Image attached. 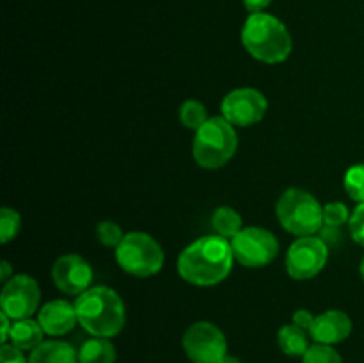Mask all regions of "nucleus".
I'll list each match as a JSON object with an SVG mask.
<instances>
[{
    "label": "nucleus",
    "instance_id": "f257e3e1",
    "mask_svg": "<svg viewBox=\"0 0 364 363\" xmlns=\"http://www.w3.org/2000/svg\"><path fill=\"white\" fill-rule=\"evenodd\" d=\"M233 262L231 242L220 235H206L180 253L178 273L196 287H213L230 276Z\"/></svg>",
    "mask_w": 364,
    "mask_h": 363
},
{
    "label": "nucleus",
    "instance_id": "f03ea898",
    "mask_svg": "<svg viewBox=\"0 0 364 363\" xmlns=\"http://www.w3.org/2000/svg\"><path fill=\"white\" fill-rule=\"evenodd\" d=\"M78 324L92 337L112 338L121 333L127 322L124 302L109 287H91L75 299Z\"/></svg>",
    "mask_w": 364,
    "mask_h": 363
},
{
    "label": "nucleus",
    "instance_id": "7ed1b4c3",
    "mask_svg": "<svg viewBox=\"0 0 364 363\" xmlns=\"http://www.w3.org/2000/svg\"><path fill=\"white\" fill-rule=\"evenodd\" d=\"M242 43L251 57L267 64L287 60L294 46L287 25L267 13H255L245 20Z\"/></svg>",
    "mask_w": 364,
    "mask_h": 363
},
{
    "label": "nucleus",
    "instance_id": "20e7f679",
    "mask_svg": "<svg viewBox=\"0 0 364 363\" xmlns=\"http://www.w3.org/2000/svg\"><path fill=\"white\" fill-rule=\"evenodd\" d=\"M238 148V135L233 125L223 116L210 117L196 130L192 155L203 169H219L230 162Z\"/></svg>",
    "mask_w": 364,
    "mask_h": 363
},
{
    "label": "nucleus",
    "instance_id": "39448f33",
    "mask_svg": "<svg viewBox=\"0 0 364 363\" xmlns=\"http://www.w3.org/2000/svg\"><path fill=\"white\" fill-rule=\"evenodd\" d=\"M276 214L281 226L297 237H309L323 228V206L304 189L284 191L277 199Z\"/></svg>",
    "mask_w": 364,
    "mask_h": 363
},
{
    "label": "nucleus",
    "instance_id": "423d86ee",
    "mask_svg": "<svg viewBox=\"0 0 364 363\" xmlns=\"http://www.w3.org/2000/svg\"><path fill=\"white\" fill-rule=\"evenodd\" d=\"M116 260L124 273L137 278H149L164 267V249L151 235L132 231L124 235L116 248Z\"/></svg>",
    "mask_w": 364,
    "mask_h": 363
},
{
    "label": "nucleus",
    "instance_id": "0eeeda50",
    "mask_svg": "<svg viewBox=\"0 0 364 363\" xmlns=\"http://www.w3.org/2000/svg\"><path fill=\"white\" fill-rule=\"evenodd\" d=\"M230 242L235 262L249 269L269 265L279 253V242L276 235L259 226L242 228Z\"/></svg>",
    "mask_w": 364,
    "mask_h": 363
},
{
    "label": "nucleus",
    "instance_id": "6e6552de",
    "mask_svg": "<svg viewBox=\"0 0 364 363\" xmlns=\"http://www.w3.org/2000/svg\"><path fill=\"white\" fill-rule=\"evenodd\" d=\"M183 351L192 363H220L228 354V342L223 331L212 322L199 320L183 335Z\"/></svg>",
    "mask_w": 364,
    "mask_h": 363
},
{
    "label": "nucleus",
    "instance_id": "1a4fd4ad",
    "mask_svg": "<svg viewBox=\"0 0 364 363\" xmlns=\"http://www.w3.org/2000/svg\"><path fill=\"white\" fill-rule=\"evenodd\" d=\"M329 258V249L322 237H299L287 253V273L294 280H311L322 273Z\"/></svg>",
    "mask_w": 364,
    "mask_h": 363
},
{
    "label": "nucleus",
    "instance_id": "9d476101",
    "mask_svg": "<svg viewBox=\"0 0 364 363\" xmlns=\"http://www.w3.org/2000/svg\"><path fill=\"white\" fill-rule=\"evenodd\" d=\"M269 102L265 95L255 88H240L228 93L220 103V112L224 120L233 127H251L265 117Z\"/></svg>",
    "mask_w": 364,
    "mask_h": 363
},
{
    "label": "nucleus",
    "instance_id": "9b49d317",
    "mask_svg": "<svg viewBox=\"0 0 364 363\" xmlns=\"http://www.w3.org/2000/svg\"><path fill=\"white\" fill-rule=\"evenodd\" d=\"M41 301V290L38 281L27 274H16L6 281L0 294V306L13 320L28 319Z\"/></svg>",
    "mask_w": 364,
    "mask_h": 363
},
{
    "label": "nucleus",
    "instance_id": "f8f14e48",
    "mask_svg": "<svg viewBox=\"0 0 364 363\" xmlns=\"http://www.w3.org/2000/svg\"><path fill=\"white\" fill-rule=\"evenodd\" d=\"M53 285L60 292L70 295H80L91 287L92 269L85 258L75 253L59 256L52 267Z\"/></svg>",
    "mask_w": 364,
    "mask_h": 363
},
{
    "label": "nucleus",
    "instance_id": "ddd939ff",
    "mask_svg": "<svg viewBox=\"0 0 364 363\" xmlns=\"http://www.w3.org/2000/svg\"><path fill=\"white\" fill-rule=\"evenodd\" d=\"M352 333V319L341 310H327L315 317L309 335L316 344L334 345L347 340Z\"/></svg>",
    "mask_w": 364,
    "mask_h": 363
},
{
    "label": "nucleus",
    "instance_id": "4468645a",
    "mask_svg": "<svg viewBox=\"0 0 364 363\" xmlns=\"http://www.w3.org/2000/svg\"><path fill=\"white\" fill-rule=\"evenodd\" d=\"M38 320L43 330H45V333L52 335V337H63V335L70 333L78 324L75 305L64 301V299H55V301L46 302L39 310Z\"/></svg>",
    "mask_w": 364,
    "mask_h": 363
},
{
    "label": "nucleus",
    "instance_id": "2eb2a0df",
    "mask_svg": "<svg viewBox=\"0 0 364 363\" xmlns=\"http://www.w3.org/2000/svg\"><path fill=\"white\" fill-rule=\"evenodd\" d=\"M28 363H78V351L68 342L46 340L31 351Z\"/></svg>",
    "mask_w": 364,
    "mask_h": 363
},
{
    "label": "nucleus",
    "instance_id": "dca6fc26",
    "mask_svg": "<svg viewBox=\"0 0 364 363\" xmlns=\"http://www.w3.org/2000/svg\"><path fill=\"white\" fill-rule=\"evenodd\" d=\"M43 335H45V330L39 320H32L28 317V319L13 320L9 340L14 347L21 351H34L39 344H43Z\"/></svg>",
    "mask_w": 364,
    "mask_h": 363
},
{
    "label": "nucleus",
    "instance_id": "f3484780",
    "mask_svg": "<svg viewBox=\"0 0 364 363\" xmlns=\"http://www.w3.org/2000/svg\"><path fill=\"white\" fill-rule=\"evenodd\" d=\"M116 347L109 338L91 337L78 349V363H114Z\"/></svg>",
    "mask_w": 364,
    "mask_h": 363
},
{
    "label": "nucleus",
    "instance_id": "a211bd4d",
    "mask_svg": "<svg viewBox=\"0 0 364 363\" xmlns=\"http://www.w3.org/2000/svg\"><path fill=\"white\" fill-rule=\"evenodd\" d=\"M309 337L311 335L306 330L299 327L297 324H287L277 333V344L279 349L288 356H304L309 351Z\"/></svg>",
    "mask_w": 364,
    "mask_h": 363
},
{
    "label": "nucleus",
    "instance_id": "6ab92c4d",
    "mask_svg": "<svg viewBox=\"0 0 364 363\" xmlns=\"http://www.w3.org/2000/svg\"><path fill=\"white\" fill-rule=\"evenodd\" d=\"M242 224H244L242 216L233 209V206H219L212 216L213 230L217 231V235L228 238V241H231V238L244 228Z\"/></svg>",
    "mask_w": 364,
    "mask_h": 363
},
{
    "label": "nucleus",
    "instance_id": "aec40b11",
    "mask_svg": "<svg viewBox=\"0 0 364 363\" xmlns=\"http://www.w3.org/2000/svg\"><path fill=\"white\" fill-rule=\"evenodd\" d=\"M208 112H206V107L203 105L198 100H187V102L181 103L180 107V121L183 127L191 128V130H199L203 125L208 121Z\"/></svg>",
    "mask_w": 364,
    "mask_h": 363
},
{
    "label": "nucleus",
    "instance_id": "412c9836",
    "mask_svg": "<svg viewBox=\"0 0 364 363\" xmlns=\"http://www.w3.org/2000/svg\"><path fill=\"white\" fill-rule=\"evenodd\" d=\"M343 185L347 194L355 203H364V164L350 166L345 173Z\"/></svg>",
    "mask_w": 364,
    "mask_h": 363
},
{
    "label": "nucleus",
    "instance_id": "4be33fe9",
    "mask_svg": "<svg viewBox=\"0 0 364 363\" xmlns=\"http://www.w3.org/2000/svg\"><path fill=\"white\" fill-rule=\"evenodd\" d=\"M21 226V217L20 214L14 209L9 206H4L2 212H0V242L7 244V242L13 241L18 235Z\"/></svg>",
    "mask_w": 364,
    "mask_h": 363
},
{
    "label": "nucleus",
    "instance_id": "5701e85b",
    "mask_svg": "<svg viewBox=\"0 0 364 363\" xmlns=\"http://www.w3.org/2000/svg\"><path fill=\"white\" fill-rule=\"evenodd\" d=\"M302 363H343V359L333 345L315 344L302 356Z\"/></svg>",
    "mask_w": 364,
    "mask_h": 363
},
{
    "label": "nucleus",
    "instance_id": "b1692460",
    "mask_svg": "<svg viewBox=\"0 0 364 363\" xmlns=\"http://www.w3.org/2000/svg\"><path fill=\"white\" fill-rule=\"evenodd\" d=\"M96 237L107 248H117L124 238V233L119 224L114 223V221H102L96 226Z\"/></svg>",
    "mask_w": 364,
    "mask_h": 363
},
{
    "label": "nucleus",
    "instance_id": "393cba45",
    "mask_svg": "<svg viewBox=\"0 0 364 363\" xmlns=\"http://www.w3.org/2000/svg\"><path fill=\"white\" fill-rule=\"evenodd\" d=\"M348 221H350V214H348L347 205H343V203L333 201L323 206V226L336 228L338 230Z\"/></svg>",
    "mask_w": 364,
    "mask_h": 363
},
{
    "label": "nucleus",
    "instance_id": "a878e982",
    "mask_svg": "<svg viewBox=\"0 0 364 363\" xmlns=\"http://www.w3.org/2000/svg\"><path fill=\"white\" fill-rule=\"evenodd\" d=\"M348 230H350L352 238L364 248V203H359L354 212L350 214Z\"/></svg>",
    "mask_w": 364,
    "mask_h": 363
},
{
    "label": "nucleus",
    "instance_id": "bb28decb",
    "mask_svg": "<svg viewBox=\"0 0 364 363\" xmlns=\"http://www.w3.org/2000/svg\"><path fill=\"white\" fill-rule=\"evenodd\" d=\"M0 363H28L23 351L13 344H2L0 347Z\"/></svg>",
    "mask_w": 364,
    "mask_h": 363
},
{
    "label": "nucleus",
    "instance_id": "cd10ccee",
    "mask_svg": "<svg viewBox=\"0 0 364 363\" xmlns=\"http://www.w3.org/2000/svg\"><path fill=\"white\" fill-rule=\"evenodd\" d=\"M291 322L297 324L299 327H302V330H306L309 333L313 322H315V315H313L309 310H297V312L294 313V320H291Z\"/></svg>",
    "mask_w": 364,
    "mask_h": 363
},
{
    "label": "nucleus",
    "instance_id": "c85d7f7f",
    "mask_svg": "<svg viewBox=\"0 0 364 363\" xmlns=\"http://www.w3.org/2000/svg\"><path fill=\"white\" fill-rule=\"evenodd\" d=\"M270 2H272V0H244V6L249 13L255 14L263 13V9H267V7L270 6Z\"/></svg>",
    "mask_w": 364,
    "mask_h": 363
},
{
    "label": "nucleus",
    "instance_id": "c756f323",
    "mask_svg": "<svg viewBox=\"0 0 364 363\" xmlns=\"http://www.w3.org/2000/svg\"><path fill=\"white\" fill-rule=\"evenodd\" d=\"M11 273H13V269H11L9 262H7V260H2V262H0V280H2V283L11 280Z\"/></svg>",
    "mask_w": 364,
    "mask_h": 363
},
{
    "label": "nucleus",
    "instance_id": "7c9ffc66",
    "mask_svg": "<svg viewBox=\"0 0 364 363\" xmlns=\"http://www.w3.org/2000/svg\"><path fill=\"white\" fill-rule=\"evenodd\" d=\"M220 363H242V362H240V359H238V358H235V356L226 354V356H224L223 362H220Z\"/></svg>",
    "mask_w": 364,
    "mask_h": 363
},
{
    "label": "nucleus",
    "instance_id": "2f4dec72",
    "mask_svg": "<svg viewBox=\"0 0 364 363\" xmlns=\"http://www.w3.org/2000/svg\"><path fill=\"white\" fill-rule=\"evenodd\" d=\"M361 276H363V280H364V256H363V260H361Z\"/></svg>",
    "mask_w": 364,
    "mask_h": 363
}]
</instances>
